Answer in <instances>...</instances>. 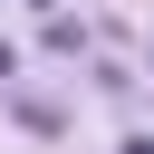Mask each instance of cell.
<instances>
[{
	"instance_id": "6da1fadb",
	"label": "cell",
	"mask_w": 154,
	"mask_h": 154,
	"mask_svg": "<svg viewBox=\"0 0 154 154\" xmlns=\"http://www.w3.org/2000/svg\"><path fill=\"white\" fill-rule=\"evenodd\" d=\"M125 154H154V135H125Z\"/></svg>"
},
{
	"instance_id": "7a4b0ae2",
	"label": "cell",
	"mask_w": 154,
	"mask_h": 154,
	"mask_svg": "<svg viewBox=\"0 0 154 154\" xmlns=\"http://www.w3.org/2000/svg\"><path fill=\"white\" fill-rule=\"evenodd\" d=\"M10 67H19V58H10V48H0V77H10Z\"/></svg>"
},
{
	"instance_id": "3957f363",
	"label": "cell",
	"mask_w": 154,
	"mask_h": 154,
	"mask_svg": "<svg viewBox=\"0 0 154 154\" xmlns=\"http://www.w3.org/2000/svg\"><path fill=\"white\" fill-rule=\"evenodd\" d=\"M29 10H67V0H29Z\"/></svg>"
}]
</instances>
